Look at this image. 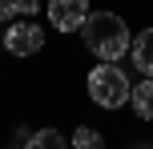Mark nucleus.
Instances as JSON below:
<instances>
[{
    "label": "nucleus",
    "mask_w": 153,
    "mask_h": 149,
    "mask_svg": "<svg viewBox=\"0 0 153 149\" xmlns=\"http://www.w3.org/2000/svg\"><path fill=\"white\" fill-rule=\"evenodd\" d=\"M40 8V0H20V4H16V12H24V16H32Z\"/></svg>",
    "instance_id": "9d476101"
},
{
    "label": "nucleus",
    "mask_w": 153,
    "mask_h": 149,
    "mask_svg": "<svg viewBox=\"0 0 153 149\" xmlns=\"http://www.w3.org/2000/svg\"><path fill=\"white\" fill-rule=\"evenodd\" d=\"M81 32H85L89 53H97L101 61H121V56L129 53V44H133L129 24L117 12H89V20L81 24Z\"/></svg>",
    "instance_id": "f257e3e1"
},
{
    "label": "nucleus",
    "mask_w": 153,
    "mask_h": 149,
    "mask_svg": "<svg viewBox=\"0 0 153 149\" xmlns=\"http://www.w3.org/2000/svg\"><path fill=\"white\" fill-rule=\"evenodd\" d=\"M129 53H133V64H137L145 77H153V28H145V32H137V36H133Z\"/></svg>",
    "instance_id": "39448f33"
},
{
    "label": "nucleus",
    "mask_w": 153,
    "mask_h": 149,
    "mask_svg": "<svg viewBox=\"0 0 153 149\" xmlns=\"http://www.w3.org/2000/svg\"><path fill=\"white\" fill-rule=\"evenodd\" d=\"M48 20L56 32H81L89 20V0H48Z\"/></svg>",
    "instance_id": "20e7f679"
},
{
    "label": "nucleus",
    "mask_w": 153,
    "mask_h": 149,
    "mask_svg": "<svg viewBox=\"0 0 153 149\" xmlns=\"http://www.w3.org/2000/svg\"><path fill=\"white\" fill-rule=\"evenodd\" d=\"M4 48L12 56H32L45 48V28H40L36 20H16L4 28Z\"/></svg>",
    "instance_id": "7ed1b4c3"
},
{
    "label": "nucleus",
    "mask_w": 153,
    "mask_h": 149,
    "mask_svg": "<svg viewBox=\"0 0 153 149\" xmlns=\"http://www.w3.org/2000/svg\"><path fill=\"white\" fill-rule=\"evenodd\" d=\"M73 149H105V137H101V129H93V125L73 129Z\"/></svg>",
    "instance_id": "6e6552de"
},
{
    "label": "nucleus",
    "mask_w": 153,
    "mask_h": 149,
    "mask_svg": "<svg viewBox=\"0 0 153 149\" xmlns=\"http://www.w3.org/2000/svg\"><path fill=\"white\" fill-rule=\"evenodd\" d=\"M24 149H69V141H65L56 129H36V133L24 141Z\"/></svg>",
    "instance_id": "0eeeda50"
},
{
    "label": "nucleus",
    "mask_w": 153,
    "mask_h": 149,
    "mask_svg": "<svg viewBox=\"0 0 153 149\" xmlns=\"http://www.w3.org/2000/svg\"><path fill=\"white\" fill-rule=\"evenodd\" d=\"M16 4H20V0H0V20H8V16H16Z\"/></svg>",
    "instance_id": "1a4fd4ad"
},
{
    "label": "nucleus",
    "mask_w": 153,
    "mask_h": 149,
    "mask_svg": "<svg viewBox=\"0 0 153 149\" xmlns=\"http://www.w3.org/2000/svg\"><path fill=\"white\" fill-rule=\"evenodd\" d=\"M129 105H133V113H137L141 121H153V77H145L141 85H133Z\"/></svg>",
    "instance_id": "423d86ee"
},
{
    "label": "nucleus",
    "mask_w": 153,
    "mask_h": 149,
    "mask_svg": "<svg viewBox=\"0 0 153 149\" xmlns=\"http://www.w3.org/2000/svg\"><path fill=\"white\" fill-rule=\"evenodd\" d=\"M85 89H89V101L101 105V109H121L133 97V85H129V77L117 69V61L97 64V69L89 73V81H85Z\"/></svg>",
    "instance_id": "f03ea898"
}]
</instances>
